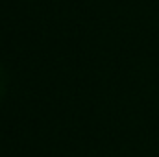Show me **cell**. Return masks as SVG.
Listing matches in <instances>:
<instances>
[{"label": "cell", "mask_w": 159, "mask_h": 157, "mask_svg": "<svg viewBox=\"0 0 159 157\" xmlns=\"http://www.w3.org/2000/svg\"><path fill=\"white\" fill-rule=\"evenodd\" d=\"M4 91H6V72H4V69L0 67V96L4 94Z\"/></svg>", "instance_id": "1"}]
</instances>
